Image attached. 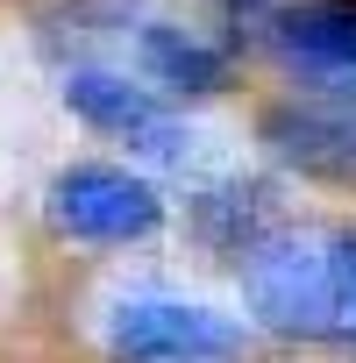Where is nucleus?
Returning a JSON list of instances; mask_svg holds the SVG:
<instances>
[{"mask_svg": "<svg viewBox=\"0 0 356 363\" xmlns=\"http://www.w3.org/2000/svg\"><path fill=\"white\" fill-rule=\"evenodd\" d=\"M278 50L313 79H356V0H299V8H285Z\"/></svg>", "mask_w": 356, "mask_h": 363, "instance_id": "obj_7", "label": "nucleus"}, {"mask_svg": "<svg viewBox=\"0 0 356 363\" xmlns=\"http://www.w3.org/2000/svg\"><path fill=\"white\" fill-rule=\"evenodd\" d=\"M65 107L86 128L128 143L135 157H150L164 171H186V178H207L214 171V135L193 128L186 114H171V100L150 79H128L114 65H72L65 72Z\"/></svg>", "mask_w": 356, "mask_h": 363, "instance_id": "obj_2", "label": "nucleus"}, {"mask_svg": "<svg viewBox=\"0 0 356 363\" xmlns=\"http://www.w3.org/2000/svg\"><path fill=\"white\" fill-rule=\"evenodd\" d=\"M271 157L313 171V178H356V100H285L257 121Z\"/></svg>", "mask_w": 356, "mask_h": 363, "instance_id": "obj_5", "label": "nucleus"}, {"mask_svg": "<svg viewBox=\"0 0 356 363\" xmlns=\"http://www.w3.org/2000/svg\"><path fill=\"white\" fill-rule=\"evenodd\" d=\"M100 342L114 363H228L243 356V320L178 292H121Z\"/></svg>", "mask_w": 356, "mask_h": 363, "instance_id": "obj_3", "label": "nucleus"}, {"mask_svg": "<svg viewBox=\"0 0 356 363\" xmlns=\"http://www.w3.org/2000/svg\"><path fill=\"white\" fill-rule=\"evenodd\" d=\"M135 72L157 93H214L228 79V50L178 22H135Z\"/></svg>", "mask_w": 356, "mask_h": 363, "instance_id": "obj_6", "label": "nucleus"}, {"mask_svg": "<svg viewBox=\"0 0 356 363\" xmlns=\"http://www.w3.org/2000/svg\"><path fill=\"white\" fill-rule=\"evenodd\" d=\"M43 214L72 242H143L164 228V193L128 164H65L43 193Z\"/></svg>", "mask_w": 356, "mask_h": 363, "instance_id": "obj_4", "label": "nucleus"}, {"mask_svg": "<svg viewBox=\"0 0 356 363\" xmlns=\"http://www.w3.org/2000/svg\"><path fill=\"white\" fill-rule=\"evenodd\" d=\"M243 306L306 342H342V235H264L243 250Z\"/></svg>", "mask_w": 356, "mask_h": 363, "instance_id": "obj_1", "label": "nucleus"}]
</instances>
